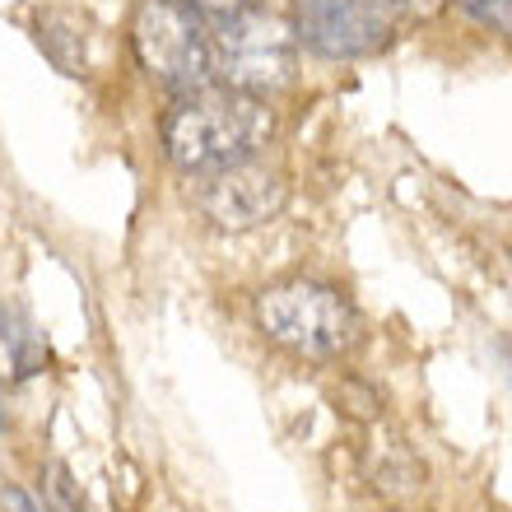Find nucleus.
<instances>
[{"instance_id": "f257e3e1", "label": "nucleus", "mask_w": 512, "mask_h": 512, "mask_svg": "<svg viewBox=\"0 0 512 512\" xmlns=\"http://www.w3.org/2000/svg\"><path fill=\"white\" fill-rule=\"evenodd\" d=\"M275 117L266 98H247L219 84L177 94L173 112L163 117V149L177 173L205 177L219 168H233L243 159H256L266 149Z\"/></svg>"}, {"instance_id": "20e7f679", "label": "nucleus", "mask_w": 512, "mask_h": 512, "mask_svg": "<svg viewBox=\"0 0 512 512\" xmlns=\"http://www.w3.org/2000/svg\"><path fill=\"white\" fill-rule=\"evenodd\" d=\"M140 66L173 94L205 89L210 80V28L182 0H145L131 24Z\"/></svg>"}, {"instance_id": "f03ea898", "label": "nucleus", "mask_w": 512, "mask_h": 512, "mask_svg": "<svg viewBox=\"0 0 512 512\" xmlns=\"http://www.w3.org/2000/svg\"><path fill=\"white\" fill-rule=\"evenodd\" d=\"M256 326L298 359H340L359 340V312L336 284L280 280L256 294Z\"/></svg>"}, {"instance_id": "39448f33", "label": "nucleus", "mask_w": 512, "mask_h": 512, "mask_svg": "<svg viewBox=\"0 0 512 512\" xmlns=\"http://www.w3.org/2000/svg\"><path fill=\"white\" fill-rule=\"evenodd\" d=\"M401 28V0H294V38L326 61L382 52Z\"/></svg>"}, {"instance_id": "423d86ee", "label": "nucleus", "mask_w": 512, "mask_h": 512, "mask_svg": "<svg viewBox=\"0 0 512 512\" xmlns=\"http://www.w3.org/2000/svg\"><path fill=\"white\" fill-rule=\"evenodd\" d=\"M196 205L201 215L215 224V229H229V233H247V229H261L270 219L284 210L289 201V187H284L280 168H270L261 159H243L233 168H219V173H205L196 177Z\"/></svg>"}, {"instance_id": "9b49d317", "label": "nucleus", "mask_w": 512, "mask_h": 512, "mask_svg": "<svg viewBox=\"0 0 512 512\" xmlns=\"http://www.w3.org/2000/svg\"><path fill=\"white\" fill-rule=\"evenodd\" d=\"M443 0H401V10H415V14H433Z\"/></svg>"}, {"instance_id": "f8f14e48", "label": "nucleus", "mask_w": 512, "mask_h": 512, "mask_svg": "<svg viewBox=\"0 0 512 512\" xmlns=\"http://www.w3.org/2000/svg\"><path fill=\"white\" fill-rule=\"evenodd\" d=\"M0 429H5V405H0Z\"/></svg>"}, {"instance_id": "7ed1b4c3", "label": "nucleus", "mask_w": 512, "mask_h": 512, "mask_svg": "<svg viewBox=\"0 0 512 512\" xmlns=\"http://www.w3.org/2000/svg\"><path fill=\"white\" fill-rule=\"evenodd\" d=\"M298 75V38L280 14L238 10L210 33V80L247 98H270Z\"/></svg>"}, {"instance_id": "9d476101", "label": "nucleus", "mask_w": 512, "mask_h": 512, "mask_svg": "<svg viewBox=\"0 0 512 512\" xmlns=\"http://www.w3.org/2000/svg\"><path fill=\"white\" fill-rule=\"evenodd\" d=\"M5 503H10V512H38V503L28 499L24 489H5Z\"/></svg>"}, {"instance_id": "0eeeda50", "label": "nucleus", "mask_w": 512, "mask_h": 512, "mask_svg": "<svg viewBox=\"0 0 512 512\" xmlns=\"http://www.w3.org/2000/svg\"><path fill=\"white\" fill-rule=\"evenodd\" d=\"M0 340L10 350V364H14V378H33L42 364H47V340L24 312H0Z\"/></svg>"}, {"instance_id": "6e6552de", "label": "nucleus", "mask_w": 512, "mask_h": 512, "mask_svg": "<svg viewBox=\"0 0 512 512\" xmlns=\"http://www.w3.org/2000/svg\"><path fill=\"white\" fill-rule=\"evenodd\" d=\"M466 14H475L480 24L499 28V33H508L512 38V0H457Z\"/></svg>"}, {"instance_id": "1a4fd4ad", "label": "nucleus", "mask_w": 512, "mask_h": 512, "mask_svg": "<svg viewBox=\"0 0 512 512\" xmlns=\"http://www.w3.org/2000/svg\"><path fill=\"white\" fill-rule=\"evenodd\" d=\"M182 5H191V10H196V14H219V19H224V14L252 10L256 0H182Z\"/></svg>"}]
</instances>
